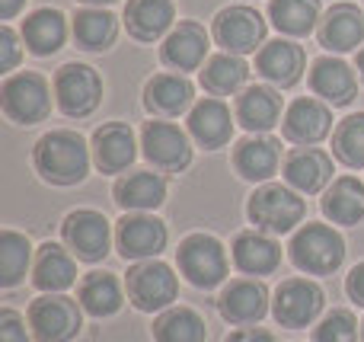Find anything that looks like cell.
<instances>
[{"instance_id":"33","label":"cell","mask_w":364,"mask_h":342,"mask_svg":"<svg viewBox=\"0 0 364 342\" xmlns=\"http://www.w3.org/2000/svg\"><path fill=\"white\" fill-rule=\"evenodd\" d=\"M74 42L87 51H106L115 45L119 36V19L112 16L102 6H87V10H77L74 16Z\"/></svg>"},{"instance_id":"43","label":"cell","mask_w":364,"mask_h":342,"mask_svg":"<svg viewBox=\"0 0 364 342\" xmlns=\"http://www.w3.org/2000/svg\"><path fill=\"white\" fill-rule=\"evenodd\" d=\"M227 342H275V336L269 330H259V326H243V330L230 333Z\"/></svg>"},{"instance_id":"19","label":"cell","mask_w":364,"mask_h":342,"mask_svg":"<svg viewBox=\"0 0 364 342\" xmlns=\"http://www.w3.org/2000/svg\"><path fill=\"white\" fill-rule=\"evenodd\" d=\"M316 38L323 48L336 55L358 51V45H364V10L355 4H333L316 26Z\"/></svg>"},{"instance_id":"34","label":"cell","mask_w":364,"mask_h":342,"mask_svg":"<svg viewBox=\"0 0 364 342\" xmlns=\"http://www.w3.org/2000/svg\"><path fill=\"white\" fill-rule=\"evenodd\" d=\"M246 77H250V68L240 55H211L201 68V87L211 96H233L237 90H243Z\"/></svg>"},{"instance_id":"40","label":"cell","mask_w":364,"mask_h":342,"mask_svg":"<svg viewBox=\"0 0 364 342\" xmlns=\"http://www.w3.org/2000/svg\"><path fill=\"white\" fill-rule=\"evenodd\" d=\"M23 58V45H19V36L10 29V26H0V70L10 74L13 68Z\"/></svg>"},{"instance_id":"15","label":"cell","mask_w":364,"mask_h":342,"mask_svg":"<svg viewBox=\"0 0 364 342\" xmlns=\"http://www.w3.org/2000/svg\"><path fill=\"white\" fill-rule=\"evenodd\" d=\"M307 80L316 100L329 102V106H348L358 96V77H355V70L342 58H333V55L316 58L310 64Z\"/></svg>"},{"instance_id":"2","label":"cell","mask_w":364,"mask_h":342,"mask_svg":"<svg viewBox=\"0 0 364 342\" xmlns=\"http://www.w3.org/2000/svg\"><path fill=\"white\" fill-rule=\"evenodd\" d=\"M304 215H307V205H304L301 192H294L291 186L282 183L259 186L250 196V202H246V218L256 224V230L272 237L291 234L304 221Z\"/></svg>"},{"instance_id":"13","label":"cell","mask_w":364,"mask_h":342,"mask_svg":"<svg viewBox=\"0 0 364 342\" xmlns=\"http://www.w3.org/2000/svg\"><path fill=\"white\" fill-rule=\"evenodd\" d=\"M141 147H144V157L151 160V166L164 173H182L192 164L188 134L173 122H147L141 132Z\"/></svg>"},{"instance_id":"22","label":"cell","mask_w":364,"mask_h":342,"mask_svg":"<svg viewBox=\"0 0 364 342\" xmlns=\"http://www.w3.org/2000/svg\"><path fill=\"white\" fill-rule=\"evenodd\" d=\"M208 48H211V42H208V32L205 26L198 23H179L176 29L170 32V36L164 38V45H160V58H164L166 68L173 70H198L201 64H205V55Z\"/></svg>"},{"instance_id":"47","label":"cell","mask_w":364,"mask_h":342,"mask_svg":"<svg viewBox=\"0 0 364 342\" xmlns=\"http://www.w3.org/2000/svg\"><path fill=\"white\" fill-rule=\"evenodd\" d=\"M361 342H364V324H361Z\"/></svg>"},{"instance_id":"10","label":"cell","mask_w":364,"mask_h":342,"mask_svg":"<svg viewBox=\"0 0 364 342\" xmlns=\"http://www.w3.org/2000/svg\"><path fill=\"white\" fill-rule=\"evenodd\" d=\"M170 240V230L160 218L147 215V211H125V218L115 228V243H119V253L125 260L144 262V260H157L166 250Z\"/></svg>"},{"instance_id":"21","label":"cell","mask_w":364,"mask_h":342,"mask_svg":"<svg viewBox=\"0 0 364 342\" xmlns=\"http://www.w3.org/2000/svg\"><path fill=\"white\" fill-rule=\"evenodd\" d=\"M138 157L134 132L125 122H109L93 134V160L100 173H125Z\"/></svg>"},{"instance_id":"23","label":"cell","mask_w":364,"mask_h":342,"mask_svg":"<svg viewBox=\"0 0 364 342\" xmlns=\"http://www.w3.org/2000/svg\"><path fill=\"white\" fill-rule=\"evenodd\" d=\"M32 285L45 294H61L77 285V262L61 243H42L32 262Z\"/></svg>"},{"instance_id":"17","label":"cell","mask_w":364,"mask_h":342,"mask_svg":"<svg viewBox=\"0 0 364 342\" xmlns=\"http://www.w3.org/2000/svg\"><path fill=\"white\" fill-rule=\"evenodd\" d=\"M218 311L227 324H237V326L259 324L269 314V288L256 279H237L220 292Z\"/></svg>"},{"instance_id":"11","label":"cell","mask_w":364,"mask_h":342,"mask_svg":"<svg viewBox=\"0 0 364 342\" xmlns=\"http://www.w3.org/2000/svg\"><path fill=\"white\" fill-rule=\"evenodd\" d=\"M214 38L230 55H252L256 48H262V38H265L262 13L246 4L224 6L214 16Z\"/></svg>"},{"instance_id":"36","label":"cell","mask_w":364,"mask_h":342,"mask_svg":"<svg viewBox=\"0 0 364 342\" xmlns=\"http://www.w3.org/2000/svg\"><path fill=\"white\" fill-rule=\"evenodd\" d=\"M154 339L157 342H205V320L192 311V307H170L160 311L154 320Z\"/></svg>"},{"instance_id":"12","label":"cell","mask_w":364,"mask_h":342,"mask_svg":"<svg viewBox=\"0 0 364 342\" xmlns=\"http://www.w3.org/2000/svg\"><path fill=\"white\" fill-rule=\"evenodd\" d=\"M323 304H326V294L316 282L310 279H288L278 285L275 301H272V314L282 326L288 330H304L320 317Z\"/></svg>"},{"instance_id":"41","label":"cell","mask_w":364,"mask_h":342,"mask_svg":"<svg viewBox=\"0 0 364 342\" xmlns=\"http://www.w3.org/2000/svg\"><path fill=\"white\" fill-rule=\"evenodd\" d=\"M0 342H29L23 317L16 311H10V307L0 311Z\"/></svg>"},{"instance_id":"31","label":"cell","mask_w":364,"mask_h":342,"mask_svg":"<svg viewBox=\"0 0 364 342\" xmlns=\"http://www.w3.org/2000/svg\"><path fill=\"white\" fill-rule=\"evenodd\" d=\"M77 301H80L83 314L102 320V317H112V314L122 311L125 292H122V282L115 279L112 272H87L80 288H77Z\"/></svg>"},{"instance_id":"44","label":"cell","mask_w":364,"mask_h":342,"mask_svg":"<svg viewBox=\"0 0 364 342\" xmlns=\"http://www.w3.org/2000/svg\"><path fill=\"white\" fill-rule=\"evenodd\" d=\"M26 0H0V19H13L19 10H23Z\"/></svg>"},{"instance_id":"20","label":"cell","mask_w":364,"mask_h":342,"mask_svg":"<svg viewBox=\"0 0 364 342\" xmlns=\"http://www.w3.org/2000/svg\"><path fill=\"white\" fill-rule=\"evenodd\" d=\"M188 134L198 141L205 151L227 147L233 138V115L230 106L218 96H205L188 109Z\"/></svg>"},{"instance_id":"38","label":"cell","mask_w":364,"mask_h":342,"mask_svg":"<svg viewBox=\"0 0 364 342\" xmlns=\"http://www.w3.org/2000/svg\"><path fill=\"white\" fill-rule=\"evenodd\" d=\"M333 157L348 170H364V112L342 119L333 132Z\"/></svg>"},{"instance_id":"46","label":"cell","mask_w":364,"mask_h":342,"mask_svg":"<svg viewBox=\"0 0 364 342\" xmlns=\"http://www.w3.org/2000/svg\"><path fill=\"white\" fill-rule=\"evenodd\" d=\"M358 77L364 80V45H361V51H358Z\"/></svg>"},{"instance_id":"39","label":"cell","mask_w":364,"mask_h":342,"mask_svg":"<svg viewBox=\"0 0 364 342\" xmlns=\"http://www.w3.org/2000/svg\"><path fill=\"white\" fill-rule=\"evenodd\" d=\"M314 342H358V320L352 311H329L316 324Z\"/></svg>"},{"instance_id":"6","label":"cell","mask_w":364,"mask_h":342,"mask_svg":"<svg viewBox=\"0 0 364 342\" xmlns=\"http://www.w3.org/2000/svg\"><path fill=\"white\" fill-rule=\"evenodd\" d=\"M125 292H128V301H132L138 311L157 314V311H170V304L179 294V282L166 262L144 260L128 269Z\"/></svg>"},{"instance_id":"5","label":"cell","mask_w":364,"mask_h":342,"mask_svg":"<svg viewBox=\"0 0 364 342\" xmlns=\"http://www.w3.org/2000/svg\"><path fill=\"white\" fill-rule=\"evenodd\" d=\"M176 262L188 285L205 288V292L218 288L227 279V269H230L224 243L211 234H188L176 250Z\"/></svg>"},{"instance_id":"27","label":"cell","mask_w":364,"mask_h":342,"mask_svg":"<svg viewBox=\"0 0 364 342\" xmlns=\"http://www.w3.org/2000/svg\"><path fill=\"white\" fill-rule=\"evenodd\" d=\"M195 100V87L182 74H157L144 87V109L157 119H176Z\"/></svg>"},{"instance_id":"37","label":"cell","mask_w":364,"mask_h":342,"mask_svg":"<svg viewBox=\"0 0 364 342\" xmlns=\"http://www.w3.org/2000/svg\"><path fill=\"white\" fill-rule=\"evenodd\" d=\"M29 260H32L29 237L16 234V230H4L0 234V288L19 285L26 279Z\"/></svg>"},{"instance_id":"30","label":"cell","mask_w":364,"mask_h":342,"mask_svg":"<svg viewBox=\"0 0 364 342\" xmlns=\"http://www.w3.org/2000/svg\"><path fill=\"white\" fill-rule=\"evenodd\" d=\"M323 215L333 224L352 228L364 218V183L358 176H339L329 183V189L323 192L320 202Z\"/></svg>"},{"instance_id":"7","label":"cell","mask_w":364,"mask_h":342,"mask_svg":"<svg viewBox=\"0 0 364 342\" xmlns=\"http://www.w3.org/2000/svg\"><path fill=\"white\" fill-rule=\"evenodd\" d=\"M80 326L83 307L68 294H42L29 304V330L38 342H70Z\"/></svg>"},{"instance_id":"32","label":"cell","mask_w":364,"mask_h":342,"mask_svg":"<svg viewBox=\"0 0 364 342\" xmlns=\"http://www.w3.org/2000/svg\"><path fill=\"white\" fill-rule=\"evenodd\" d=\"M64 38H68V19L61 10L45 6V10H36L23 19V42L36 58L55 55L64 45Z\"/></svg>"},{"instance_id":"35","label":"cell","mask_w":364,"mask_h":342,"mask_svg":"<svg viewBox=\"0 0 364 342\" xmlns=\"http://www.w3.org/2000/svg\"><path fill=\"white\" fill-rule=\"evenodd\" d=\"M269 16L275 29L288 38H304L316 29L320 19V0H272Z\"/></svg>"},{"instance_id":"16","label":"cell","mask_w":364,"mask_h":342,"mask_svg":"<svg viewBox=\"0 0 364 342\" xmlns=\"http://www.w3.org/2000/svg\"><path fill=\"white\" fill-rule=\"evenodd\" d=\"M304 48L291 38H272L256 51V70L278 90H291L304 77Z\"/></svg>"},{"instance_id":"45","label":"cell","mask_w":364,"mask_h":342,"mask_svg":"<svg viewBox=\"0 0 364 342\" xmlns=\"http://www.w3.org/2000/svg\"><path fill=\"white\" fill-rule=\"evenodd\" d=\"M80 4H87V6H109V4H115V0H80Z\"/></svg>"},{"instance_id":"18","label":"cell","mask_w":364,"mask_h":342,"mask_svg":"<svg viewBox=\"0 0 364 342\" xmlns=\"http://www.w3.org/2000/svg\"><path fill=\"white\" fill-rule=\"evenodd\" d=\"M284 183L301 196H316L333 183V157L320 147H297L284 157Z\"/></svg>"},{"instance_id":"4","label":"cell","mask_w":364,"mask_h":342,"mask_svg":"<svg viewBox=\"0 0 364 342\" xmlns=\"http://www.w3.org/2000/svg\"><path fill=\"white\" fill-rule=\"evenodd\" d=\"M0 109L16 125H36L51 112V87L36 70H19L0 83Z\"/></svg>"},{"instance_id":"26","label":"cell","mask_w":364,"mask_h":342,"mask_svg":"<svg viewBox=\"0 0 364 342\" xmlns=\"http://www.w3.org/2000/svg\"><path fill=\"white\" fill-rule=\"evenodd\" d=\"M282 96L265 83L246 87L237 96V122L246 128L250 134H265L282 122Z\"/></svg>"},{"instance_id":"25","label":"cell","mask_w":364,"mask_h":342,"mask_svg":"<svg viewBox=\"0 0 364 342\" xmlns=\"http://www.w3.org/2000/svg\"><path fill=\"white\" fill-rule=\"evenodd\" d=\"M282 166V144L275 138L252 134L233 147V170L250 183H269Z\"/></svg>"},{"instance_id":"9","label":"cell","mask_w":364,"mask_h":342,"mask_svg":"<svg viewBox=\"0 0 364 342\" xmlns=\"http://www.w3.org/2000/svg\"><path fill=\"white\" fill-rule=\"evenodd\" d=\"M61 240L80 262H102L112 247V230H109L106 215L93 208H77L64 218Z\"/></svg>"},{"instance_id":"29","label":"cell","mask_w":364,"mask_h":342,"mask_svg":"<svg viewBox=\"0 0 364 342\" xmlns=\"http://www.w3.org/2000/svg\"><path fill=\"white\" fill-rule=\"evenodd\" d=\"M115 202L125 211H157L166 202V179L160 173H128L115 183Z\"/></svg>"},{"instance_id":"28","label":"cell","mask_w":364,"mask_h":342,"mask_svg":"<svg viewBox=\"0 0 364 342\" xmlns=\"http://www.w3.org/2000/svg\"><path fill=\"white\" fill-rule=\"evenodd\" d=\"M176 6L173 0H128L125 6V29L138 42H157L173 29Z\"/></svg>"},{"instance_id":"8","label":"cell","mask_w":364,"mask_h":342,"mask_svg":"<svg viewBox=\"0 0 364 342\" xmlns=\"http://www.w3.org/2000/svg\"><path fill=\"white\" fill-rule=\"evenodd\" d=\"M102 100V80L90 64L70 61L55 74V102L68 119H87Z\"/></svg>"},{"instance_id":"14","label":"cell","mask_w":364,"mask_h":342,"mask_svg":"<svg viewBox=\"0 0 364 342\" xmlns=\"http://www.w3.org/2000/svg\"><path fill=\"white\" fill-rule=\"evenodd\" d=\"M282 134L291 144H301V147L320 144L323 138L333 134V109H329V102L316 100V96H301V100H294L284 109Z\"/></svg>"},{"instance_id":"24","label":"cell","mask_w":364,"mask_h":342,"mask_svg":"<svg viewBox=\"0 0 364 342\" xmlns=\"http://www.w3.org/2000/svg\"><path fill=\"white\" fill-rule=\"evenodd\" d=\"M233 266L246 275H272L282 266V247L272 234L262 230H243V234L233 237Z\"/></svg>"},{"instance_id":"1","label":"cell","mask_w":364,"mask_h":342,"mask_svg":"<svg viewBox=\"0 0 364 342\" xmlns=\"http://www.w3.org/2000/svg\"><path fill=\"white\" fill-rule=\"evenodd\" d=\"M32 164H36L38 176L51 186H77L87 179L90 173V147L77 132L58 128L36 141L32 151Z\"/></svg>"},{"instance_id":"3","label":"cell","mask_w":364,"mask_h":342,"mask_svg":"<svg viewBox=\"0 0 364 342\" xmlns=\"http://www.w3.org/2000/svg\"><path fill=\"white\" fill-rule=\"evenodd\" d=\"M288 256L301 272L307 275H333L346 260V240L329 224L307 221L301 230H294L288 243Z\"/></svg>"},{"instance_id":"42","label":"cell","mask_w":364,"mask_h":342,"mask_svg":"<svg viewBox=\"0 0 364 342\" xmlns=\"http://www.w3.org/2000/svg\"><path fill=\"white\" fill-rule=\"evenodd\" d=\"M346 292H348V298L355 301L358 307H364V262H358V266L348 272V279H346Z\"/></svg>"}]
</instances>
